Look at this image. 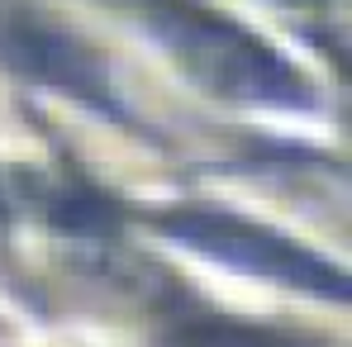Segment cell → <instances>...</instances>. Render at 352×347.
<instances>
[{
	"label": "cell",
	"instance_id": "6da1fadb",
	"mask_svg": "<svg viewBox=\"0 0 352 347\" xmlns=\"http://www.w3.org/2000/svg\"><path fill=\"white\" fill-rule=\"evenodd\" d=\"M157 19H162V34L176 43V53L190 58L195 71H205L210 81L229 86L238 96H276L281 91V62L267 58L243 34L195 14V10H172V5H162Z\"/></svg>",
	"mask_w": 352,
	"mask_h": 347
}]
</instances>
